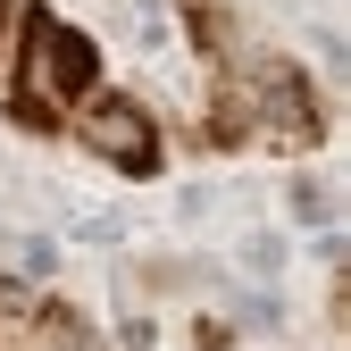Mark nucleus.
Returning a JSON list of instances; mask_svg holds the SVG:
<instances>
[{
  "instance_id": "nucleus-2",
  "label": "nucleus",
  "mask_w": 351,
  "mask_h": 351,
  "mask_svg": "<svg viewBox=\"0 0 351 351\" xmlns=\"http://www.w3.org/2000/svg\"><path fill=\"white\" fill-rule=\"evenodd\" d=\"M75 134H84V151L109 159L117 176H151L159 167V125H151V109L134 93H93V101L75 109Z\"/></svg>"
},
{
  "instance_id": "nucleus-3",
  "label": "nucleus",
  "mask_w": 351,
  "mask_h": 351,
  "mask_svg": "<svg viewBox=\"0 0 351 351\" xmlns=\"http://www.w3.org/2000/svg\"><path fill=\"white\" fill-rule=\"evenodd\" d=\"M17 9H25V0H0V51H9V25H17Z\"/></svg>"
},
{
  "instance_id": "nucleus-1",
  "label": "nucleus",
  "mask_w": 351,
  "mask_h": 351,
  "mask_svg": "<svg viewBox=\"0 0 351 351\" xmlns=\"http://www.w3.org/2000/svg\"><path fill=\"white\" fill-rule=\"evenodd\" d=\"M17 75H9V117L25 134H59L67 109L93 101V75H101V51L93 34H75L67 17L51 9H17Z\"/></svg>"
}]
</instances>
